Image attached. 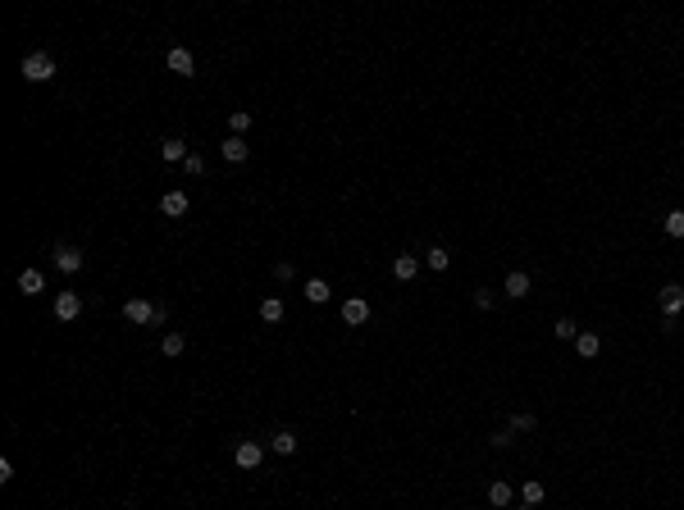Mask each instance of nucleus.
<instances>
[{"mask_svg":"<svg viewBox=\"0 0 684 510\" xmlns=\"http://www.w3.org/2000/svg\"><path fill=\"white\" fill-rule=\"evenodd\" d=\"M219 151H224V160H228V165H242V160H247V151H251V146H247V137H228Z\"/></svg>","mask_w":684,"mask_h":510,"instance_id":"18","label":"nucleus"},{"mask_svg":"<svg viewBox=\"0 0 684 510\" xmlns=\"http://www.w3.org/2000/svg\"><path fill=\"white\" fill-rule=\"evenodd\" d=\"M552 333H556L561 342H575V338H580L584 329H575V319H556V324H552Z\"/></svg>","mask_w":684,"mask_h":510,"instance_id":"24","label":"nucleus"},{"mask_svg":"<svg viewBox=\"0 0 684 510\" xmlns=\"http://www.w3.org/2000/svg\"><path fill=\"white\" fill-rule=\"evenodd\" d=\"M529 287H534V278H529L525 269H516V274H506L502 296H511V301H525V296H529Z\"/></svg>","mask_w":684,"mask_h":510,"instance_id":"6","label":"nucleus"},{"mask_svg":"<svg viewBox=\"0 0 684 510\" xmlns=\"http://www.w3.org/2000/svg\"><path fill=\"white\" fill-rule=\"evenodd\" d=\"M301 292H306V301H311V305H324V301H329V283H324V278H306V287H301Z\"/></svg>","mask_w":684,"mask_h":510,"instance_id":"14","label":"nucleus"},{"mask_svg":"<svg viewBox=\"0 0 684 510\" xmlns=\"http://www.w3.org/2000/svg\"><path fill=\"white\" fill-rule=\"evenodd\" d=\"M269 451H274V456H292V451H297V433L278 428L274 438H269Z\"/></svg>","mask_w":684,"mask_h":510,"instance_id":"15","label":"nucleus"},{"mask_svg":"<svg viewBox=\"0 0 684 510\" xmlns=\"http://www.w3.org/2000/svg\"><path fill=\"white\" fill-rule=\"evenodd\" d=\"M292 274H297V269L287 264V260H278V264H274V278H278V283H292Z\"/></svg>","mask_w":684,"mask_h":510,"instance_id":"30","label":"nucleus"},{"mask_svg":"<svg viewBox=\"0 0 684 510\" xmlns=\"http://www.w3.org/2000/svg\"><path fill=\"white\" fill-rule=\"evenodd\" d=\"M575 351H580L584 360H598V351H602V338H598V333H580V338H575Z\"/></svg>","mask_w":684,"mask_h":510,"instance_id":"16","label":"nucleus"},{"mask_svg":"<svg viewBox=\"0 0 684 510\" xmlns=\"http://www.w3.org/2000/svg\"><path fill=\"white\" fill-rule=\"evenodd\" d=\"M78 314H82V296L78 292H55V319L69 324V319H78Z\"/></svg>","mask_w":684,"mask_h":510,"instance_id":"5","label":"nucleus"},{"mask_svg":"<svg viewBox=\"0 0 684 510\" xmlns=\"http://www.w3.org/2000/svg\"><path fill=\"white\" fill-rule=\"evenodd\" d=\"M661 310H666V319H676V314L684 310V287L680 283H666V287H661Z\"/></svg>","mask_w":684,"mask_h":510,"instance_id":"10","label":"nucleus"},{"mask_svg":"<svg viewBox=\"0 0 684 510\" xmlns=\"http://www.w3.org/2000/svg\"><path fill=\"white\" fill-rule=\"evenodd\" d=\"M511 510H538V506H525V502H520V506H511Z\"/></svg>","mask_w":684,"mask_h":510,"instance_id":"31","label":"nucleus"},{"mask_svg":"<svg viewBox=\"0 0 684 510\" xmlns=\"http://www.w3.org/2000/svg\"><path fill=\"white\" fill-rule=\"evenodd\" d=\"M18 292H23V296L46 292V278H42V269H23V274H18Z\"/></svg>","mask_w":684,"mask_h":510,"instance_id":"13","label":"nucleus"},{"mask_svg":"<svg viewBox=\"0 0 684 510\" xmlns=\"http://www.w3.org/2000/svg\"><path fill=\"white\" fill-rule=\"evenodd\" d=\"M228 128H233V137H242V132L251 128V110H233L228 114Z\"/></svg>","mask_w":684,"mask_h":510,"instance_id":"23","label":"nucleus"},{"mask_svg":"<svg viewBox=\"0 0 684 510\" xmlns=\"http://www.w3.org/2000/svg\"><path fill=\"white\" fill-rule=\"evenodd\" d=\"M543 483H538V478H525V483H520V502H525V506H538V502H543Z\"/></svg>","mask_w":684,"mask_h":510,"instance_id":"19","label":"nucleus"},{"mask_svg":"<svg viewBox=\"0 0 684 510\" xmlns=\"http://www.w3.org/2000/svg\"><path fill=\"white\" fill-rule=\"evenodd\" d=\"M416 274H420V260L416 255H392V278H397V283H411Z\"/></svg>","mask_w":684,"mask_h":510,"instance_id":"11","label":"nucleus"},{"mask_svg":"<svg viewBox=\"0 0 684 510\" xmlns=\"http://www.w3.org/2000/svg\"><path fill=\"white\" fill-rule=\"evenodd\" d=\"M182 169H187L192 178H201V173H206V160H201V155H187V160H182Z\"/></svg>","mask_w":684,"mask_h":510,"instance_id":"29","label":"nucleus"},{"mask_svg":"<svg viewBox=\"0 0 684 510\" xmlns=\"http://www.w3.org/2000/svg\"><path fill=\"white\" fill-rule=\"evenodd\" d=\"M18 73H23L27 82H51V78H55V60H51L46 51H32V55H23Z\"/></svg>","mask_w":684,"mask_h":510,"instance_id":"1","label":"nucleus"},{"mask_svg":"<svg viewBox=\"0 0 684 510\" xmlns=\"http://www.w3.org/2000/svg\"><path fill=\"white\" fill-rule=\"evenodd\" d=\"M55 269H60V274H78V269H82V251H78V246H55Z\"/></svg>","mask_w":684,"mask_h":510,"instance_id":"8","label":"nucleus"},{"mask_svg":"<svg viewBox=\"0 0 684 510\" xmlns=\"http://www.w3.org/2000/svg\"><path fill=\"white\" fill-rule=\"evenodd\" d=\"M260 319L278 324V319H283V301H278V296H265V301H260Z\"/></svg>","mask_w":684,"mask_h":510,"instance_id":"20","label":"nucleus"},{"mask_svg":"<svg viewBox=\"0 0 684 510\" xmlns=\"http://www.w3.org/2000/svg\"><path fill=\"white\" fill-rule=\"evenodd\" d=\"M475 305H479V310H493V305H497V296L488 292V287H479V292H475Z\"/></svg>","mask_w":684,"mask_h":510,"instance_id":"27","label":"nucleus"},{"mask_svg":"<svg viewBox=\"0 0 684 510\" xmlns=\"http://www.w3.org/2000/svg\"><path fill=\"white\" fill-rule=\"evenodd\" d=\"M661 228H666V237H684V210H671V215L661 219Z\"/></svg>","mask_w":684,"mask_h":510,"instance_id":"22","label":"nucleus"},{"mask_svg":"<svg viewBox=\"0 0 684 510\" xmlns=\"http://www.w3.org/2000/svg\"><path fill=\"white\" fill-rule=\"evenodd\" d=\"M511 428H516V433H534V428H538V415H529V410H520V415L511 419Z\"/></svg>","mask_w":684,"mask_h":510,"instance_id":"26","label":"nucleus"},{"mask_svg":"<svg viewBox=\"0 0 684 510\" xmlns=\"http://www.w3.org/2000/svg\"><path fill=\"white\" fill-rule=\"evenodd\" d=\"M425 260H429V269H433V274H442V269L452 264V255L442 251V246H429V255H425Z\"/></svg>","mask_w":684,"mask_h":510,"instance_id":"25","label":"nucleus"},{"mask_svg":"<svg viewBox=\"0 0 684 510\" xmlns=\"http://www.w3.org/2000/svg\"><path fill=\"white\" fill-rule=\"evenodd\" d=\"M488 442H493V447H511V442H516V428H497Z\"/></svg>","mask_w":684,"mask_h":510,"instance_id":"28","label":"nucleus"},{"mask_svg":"<svg viewBox=\"0 0 684 510\" xmlns=\"http://www.w3.org/2000/svg\"><path fill=\"white\" fill-rule=\"evenodd\" d=\"M160 210H165L169 219H182L192 210V200H187V191H165V196H160Z\"/></svg>","mask_w":684,"mask_h":510,"instance_id":"9","label":"nucleus"},{"mask_svg":"<svg viewBox=\"0 0 684 510\" xmlns=\"http://www.w3.org/2000/svg\"><path fill=\"white\" fill-rule=\"evenodd\" d=\"M160 351H165L169 360H173V355H182V351H187V338H182V333H165V342H160Z\"/></svg>","mask_w":684,"mask_h":510,"instance_id":"21","label":"nucleus"},{"mask_svg":"<svg viewBox=\"0 0 684 510\" xmlns=\"http://www.w3.org/2000/svg\"><path fill=\"white\" fill-rule=\"evenodd\" d=\"M123 319L128 324H156V305L142 301V296H128V301H123Z\"/></svg>","mask_w":684,"mask_h":510,"instance_id":"2","label":"nucleus"},{"mask_svg":"<svg viewBox=\"0 0 684 510\" xmlns=\"http://www.w3.org/2000/svg\"><path fill=\"white\" fill-rule=\"evenodd\" d=\"M488 502H493L497 510H506V506H516V487L506 483V478H497L493 487H488Z\"/></svg>","mask_w":684,"mask_h":510,"instance_id":"12","label":"nucleus"},{"mask_svg":"<svg viewBox=\"0 0 684 510\" xmlns=\"http://www.w3.org/2000/svg\"><path fill=\"white\" fill-rule=\"evenodd\" d=\"M160 155H165V165H182V160H187V155H192V151H187V141H178V137H169V141H165V146H160Z\"/></svg>","mask_w":684,"mask_h":510,"instance_id":"17","label":"nucleus"},{"mask_svg":"<svg viewBox=\"0 0 684 510\" xmlns=\"http://www.w3.org/2000/svg\"><path fill=\"white\" fill-rule=\"evenodd\" d=\"M342 324H352V329L370 324V301H365V296H347L342 301Z\"/></svg>","mask_w":684,"mask_h":510,"instance_id":"3","label":"nucleus"},{"mask_svg":"<svg viewBox=\"0 0 684 510\" xmlns=\"http://www.w3.org/2000/svg\"><path fill=\"white\" fill-rule=\"evenodd\" d=\"M165 64H169L173 73H178V78H192V73H197V60H192V51H187V46H173Z\"/></svg>","mask_w":684,"mask_h":510,"instance_id":"7","label":"nucleus"},{"mask_svg":"<svg viewBox=\"0 0 684 510\" xmlns=\"http://www.w3.org/2000/svg\"><path fill=\"white\" fill-rule=\"evenodd\" d=\"M260 460H265V447H260V442H237L233 447V465L237 469H256Z\"/></svg>","mask_w":684,"mask_h":510,"instance_id":"4","label":"nucleus"}]
</instances>
